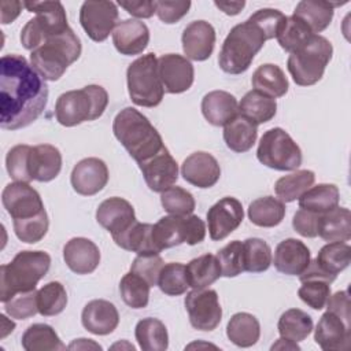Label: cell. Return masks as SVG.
<instances>
[{
    "mask_svg": "<svg viewBox=\"0 0 351 351\" xmlns=\"http://www.w3.org/2000/svg\"><path fill=\"white\" fill-rule=\"evenodd\" d=\"M45 80L25 56L10 53L0 59V126L18 130L29 126L48 103Z\"/></svg>",
    "mask_w": 351,
    "mask_h": 351,
    "instance_id": "cell-1",
    "label": "cell"
},
{
    "mask_svg": "<svg viewBox=\"0 0 351 351\" xmlns=\"http://www.w3.org/2000/svg\"><path fill=\"white\" fill-rule=\"evenodd\" d=\"M112 132L137 163L154 156L165 147L156 128L133 107H125L115 115Z\"/></svg>",
    "mask_w": 351,
    "mask_h": 351,
    "instance_id": "cell-2",
    "label": "cell"
},
{
    "mask_svg": "<svg viewBox=\"0 0 351 351\" xmlns=\"http://www.w3.org/2000/svg\"><path fill=\"white\" fill-rule=\"evenodd\" d=\"M82 47L71 27L48 37L30 53V64L45 81H58L81 55Z\"/></svg>",
    "mask_w": 351,
    "mask_h": 351,
    "instance_id": "cell-3",
    "label": "cell"
},
{
    "mask_svg": "<svg viewBox=\"0 0 351 351\" xmlns=\"http://www.w3.org/2000/svg\"><path fill=\"white\" fill-rule=\"evenodd\" d=\"M51 256L45 251H21L14 259L0 267V302L5 303L15 293L36 289L47 274Z\"/></svg>",
    "mask_w": 351,
    "mask_h": 351,
    "instance_id": "cell-4",
    "label": "cell"
},
{
    "mask_svg": "<svg viewBox=\"0 0 351 351\" xmlns=\"http://www.w3.org/2000/svg\"><path fill=\"white\" fill-rule=\"evenodd\" d=\"M267 41L262 29L247 19L233 26L218 55V64L228 74H241L248 70L255 55Z\"/></svg>",
    "mask_w": 351,
    "mask_h": 351,
    "instance_id": "cell-5",
    "label": "cell"
},
{
    "mask_svg": "<svg viewBox=\"0 0 351 351\" xmlns=\"http://www.w3.org/2000/svg\"><path fill=\"white\" fill-rule=\"evenodd\" d=\"M108 104V93L100 85H86L62 93L55 104L56 121L66 126H77L103 115Z\"/></svg>",
    "mask_w": 351,
    "mask_h": 351,
    "instance_id": "cell-6",
    "label": "cell"
},
{
    "mask_svg": "<svg viewBox=\"0 0 351 351\" xmlns=\"http://www.w3.org/2000/svg\"><path fill=\"white\" fill-rule=\"evenodd\" d=\"M332 55L330 41L324 36L314 34L302 48L289 53L287 67L296 85L310 86L322 78Z\"/></svg>",
    "mask_w": 351,
    "mask_h": 351,
    "instance_id": "cell-7",
    "label": "cell"
},
{
    "mask_svg": "<svg viewBox=\"0 0 351 351\" xmlns=\"http://www.w3.org/2000/svg\"><path fill=\"white\" fill-rule=\"evenodd\" d=\"M23 7L36 14V18L27 21L21 30V43L25 49L34 51L48 37L70 27L60 1H23Z\"/></svg>",
    "mask_w": 351,
    "mask_h": 351,
    "instance_id": "cell-8",
    "label": "cell"
},
{
    "mask_svg": "<svg viewBox=\"0 0 351 351\" xmlns=\"http://www.w3.org/2000/svg\"><path fill=\"white\" fill-rule=\"evenodd\" d=\"M126 81L129 96L136 106L156 107L160 104L165 89L158 73V58L154 52L145 53L129 64Z\"/></svg>",
    "mask_w": 351,
    "mask_h": 351,
    "instance_id": "cell-9",
    "label": "cell"
},
{
    "mask_svg": "<svg viewBox=\"0 0 351 351\" xmlns=\"http://www.w3.org/2000/svg\"><path fill=\"white\" fill-rule=\"evenodd\" d=\"M206 237L204 221L193 214L162 217L152 228V241L156 250H167L182 243L199 244Z\"/></svg>",
    "mask_w": 351,
    "mask_h": 351,
    "instance_id": "cell-10",
    "label": "cell"
},
{
    "mask_svg": "<svg viewBox=\"0 0 351 351\" xmlns=\"http://www.w3.org/2000/svg\"><path fill=\"white\" fill-rule=\"evenodd\" d=\"M258 160L266 167L291 171L302 165V149L293 138L281 128H273L263 133L256 149Z\"/></svg>",
    "mask_w": 351,
    "mask_h": 351,
    "instance_id": "cell-11",
    "label": "cell"
},
{
    "mask_svg": "<svg viewBox=\"0 0 351 351\" xmlns=\"http://www.w3.org/2000/svg\"><path fill=\"white\" fill-rule=\"evenodd\" d=\"M185 308L191 325L197 330L211 332L222 319L218 293L214 289H193L185 296Z\"/></svg>",
    "mask_w": 351,
    "mask_h": 351,
    "instance_id": "cell-12",
    "label": "cell"
},
{
    "mask_svg": "<svg viewBox=\"0 0 351 351\" xmlns=\"http://www.w3.org/2000/svg\"><path fill=\"white\" fill-rule=\"evenodd\" d=\"M118 7L112 1H84L80 8V23L88 37L96 43L107 40L118 25Z\"/></svg>",
    "mask_w": 351,
    "mask_h": 351,
    "instance_id": "cell-13",
    "label": "cell"
},
{
    "mask_svg": "<svg viewBox=\"0 0 351 351\" xmlns=\"http://www.w3.org/2000/svg\"><path fill=\"white\" fill-rule=\"evenodd\" d=\"M1 203L12 219H27L45 210L40 193L29 182L21 181L11 182L3 189Z\"/></svg>",
    "mask_w": 351,
    "mask_h": 351,
    "instance_id": "cell-14",
    "label": "cell"
},
{
    "mask_svg": "<svg viewBox=\"0 0 351 351\" xmlns=\"http://www.w3.org/2000/svg\"><path fill=\"white\" fill-rule=\"evenodd\" d=\"M244 218L241 202L232 196H225L213 204L207 211L208 234L211 240L221 241L234 232Z\"/></svg>",
    "mask_w": 351,
    "mask_h": 351,
    "instance_id": "cell-15",
    "label": "cell"
},
{
    "mask_svg": "<svg viewBox=\"0 0 351 351\" xmlns=\"http://www.w3.org/2000/svg\"><path fill=\"white\" fill-rule=\"evenodd\" d=\"M314 340L324 351L348 350L351 340V318L326 310L314 329Z\"/></svg>",
    "mask_w": 351,
    "mask_h": 351,
    "instance_id": "cell-16",
    "label": "cell"
},
{
    "mask_svg": "<svg viewBox=\"0 0 351 351\" xmlns=\"http://www.w3.org/2000/svg\"><path fill=\"white\" fill-rule=\"evenodd\" d=\"M158 73L167 93H182L192 86L195 80L193 64L178 53H166L158 58Z\"/></svg>",
    "mask_w": 351,
    "mask_h": 351,
    "instance_id": "cell-17",
    "label": "cell"
},
{
    "mask_svg": "<svg viewBox=\"0 0 351 351\" xmlns=\"http://www.w3.org/2000/svg\"><path fill=\"white\" fill-rule=\"evenodd\" d=\"M137 165L143 173L145 184L154 192H163L173 186L178 180V165L166 147Z\"/></svg>",
    "mask_w": 351,
    "mask_h": 351,
    "instance_id": "cell-18",
    "label": "cell"
},
{
    "mask_svg": "<svg viewBox=\"0 0 351 351\" xmlns=\"http://www.w3.org/2000/svg\"><path fill=\"white\" fill-rule=\"evenodd\" d=\"M108 177V167L104 160L99 158H85L73 167L70 181L77 193L92 196L107 185Z\"/></svg>",
    "mask_w": 351,
    "mask_h": 351,
    "instance_id": "cell-19",
    "label": "cell"
},
{
    "mask_svg": "<svg viewBox=\"0 0 351 351\" xmlns=\"http://www.w3.org/2000/svg\"><path fill=\"white\" fill-rule=\"evenodd\" d=\"M181 176L193 186L206 189L214 186L221 177L218 160L208 152L191 154L181 165Z\"/></svg>",
    "mask_w": 351,
    "mask_h": 351,
    "instance_id": "cell-20",
    "label": "cell"
},
{
    "mask_svg": "<svg viewBox=\"0 0 351 351\" xmlns=\"http://www.w3.org/2000/svg\"><path fill=\"white\" fill-rule=\"evenodd\" d=\"M96 221L108 230L111 236H117L129 229L137 219L134 208L128 200L112 196L99 204L96 210Z\"/></svg>",
    "mask_w": 351,
    "mask_h": 351,
    "instance_id": "cell-21",
    "label": "cell"
},
{
    "mask_svg": "<svg viewBox=\"0 0 351 351\" xmlns=\"http://www.w3.org/2000/svg\"><path fill=\"white\" fill-rule=\"evenodd\" d=\"M182 49L186 59L203 62L208 59L215 45V30L206 21H193L182 32Z\"/></svg>",
    "mask_w": 351,
    "mask_h": 351,
    "instance_id": "cell-22",
    "label": "cell"
},
{
    "mask_svg": "<svg viewBox=\"0 0 351 351\" xmlns=\"http://www.w3.org/2000/svg\"><path fill=\"white\" fill-rule=\"evenodd\" d=\"M82 326L99 336L112 333L119 324V314L117 307L104 299H95L85 304L81 313Z\"/></svg>",
    "mask_w": 351,
    "mask_h": 351,
    "instance_id": "cell-23",
    "label": "cell"
},
{
    "mask_svg": "<svg viewBox=\"0 0 351 351\" xmlns=\"http://www.w3.org/2000/svg\"><path fill=\"white\" fill-rule=\"evenodd\" d=\"M149 43V30L138 19H125L119 22L112 32V44L115 49L125 56L138 55Z\"/></svg>",
    "mask_w": 351,
    "mask_h": 351,
    "instance_id": "cell-24",
    "label": "cell"
},
{
    "mask_svg": "<svg viewBox=\"0 0 351 351\" xmlns=\"http://www.w3.org/2000/svg\"><path fill=\"white\" fill-rule=\"evenodd\" d=\"M63 259L77 274H89L100 263L99 247L86 237H73L63 247Z\"/></svg>",
    "mask_w": 351,
    "mask_h": 351,
    "instance_id": "cell-25",
    "label": "cell"
},
{
    "mask_svg": "<svg viewBox=\"0 0 351 351\" xmlns=\"http://www.w3.org/2000/svg\"><path fill=\"white\" fill-rule=\"evenodd\" d=\"M311 261L308 247L298 239H285L276 247L274 267L288 276L302 274Z\"/></svg>",
    "mask_w": 351,
    "mask_h": 351,
    "instance_id": "cell-26",
    "label": "cell"
},
{
    "mask_svg": "<svg viewBox=\"0 0 351 351\" xmlns=\"http://www.w3.org/2000/svg\"><path fill=\"white\" fill-rule=\"evenodd\" d=\"M62 170V154L51 144L32 147L29 155V171L32 180L48 182L58 177Z\"/></svg>",
    "mask_w": 351,
    "mask_h": 351,
    "instance_id": "cell-27",
    "label": "cell"
},
{
    "mask_svg": "<svg viewBox=\"0 0 351 351\" xmlns=\"http://www.w3.org/2000/svg\"><path fill=\"white\" fill-rule=\"evenodd\" d=\"M202 114L214 126H225L239 114L237 99L225 90H211L202 99Z\"/></svg>",
    "mask_w": 351,
    "mask_h": 351,
    "instance_id": "cell-28",
    "label": "cell"
},
{
    "mask_svg": "<svg viewBox=\"0 0 351 351\" xmlns=\"http://www.w3.org/2000/svg\"><path fill=\"white\" fill-rule=\"evenodd\" d=\"M318 236L325 241H348L351 239V213L346 207L319 214Z\"/></svg>",
    "mask_w": 351,
    "mask_h": 351,
    "instance_id": "cell-29",
    "label": "cell"
},
{
    "mask_svg": "<svg viewBox=\"0 0 351 351\" xmlns=\"http://www.w3.org/2000/svg\"><path fill=\"white\" fill-rule=\"evenodd\" d=\"M258 137V126L237 114L229 123L223 126V141L226 147L234 152H247L252 148Z\"/></svg>",
    "mask_w": 351,
    "mask_h": 351,
    "instance_id": "cell-30",
    "label": "cell"
},
{
    "mask_svg": "<svg viewBox=\"0 0 351 351\" xmlns=\"http://www.w3.org/2000/svg\"><path fill=\"white\" fill-rule=\"evenodd\" d=\"M277 112V101L274 97L263 95L258 90H250L239 103V114L254 122L256 126L266 123L274 118Z\"/></svg>",
    "mask_w": 351,
    "mask_h": 351,
    "instance_id": "cell-31",
    "label": "cell"
},
{
    "mask_svg": "<svg viewBox=\"0 0 351 351\" xmlns=\"http://www.w3.org/2000/svg\"><path fill=\"white\" fill-rule=\"evenodd\" d=\"M340 4L329 3V1H314V0H303L299 1L295 7V11L292 15L302 19L310 30L317 34L325 30L332 19H333V8Z\"/></svg>",
    "mask_w": 351,
    "mask_h": 351,
    "instance_id": "cell-32",
    "label": "cell"
},
{
    "mask_svg": "<svg viewBox=\"0 0 351 351\" xmlns=\"http://www.w3.org/2000/svg\"><path fill=\"white\" fill-rule=\"evenodd\" d=\"M152 228L151 223H141L136 221L129 229L121 234L112 236L117 245L126 251L136 252L137 255L144 254H159L152 241Z\"/></svg>",
    "mask_w": 351,
    "mask_h": 351,
    "instance_id": "cell-33",
    "label": "cell"
},
{
    "mask_svg": "<svg viewBox=\"0 0 351 351\" xmlns=\"http://www.w3.org/2000/svg\"><path fill=\"white\" fill-rule=\"evenodd\" d=\"M251 84L255 90L270 97H281L288 92L289 84L285 73L273 63L261 64L251 77Z\"/></svg>",
    "mask_w": 351,
    "mask_h": 351,
    "instance_id": "cell-34",
    "label": "cell"
},
{
    "mask_svg": "<svg viewBox=\"0 0 351 351\" xmlns=\"http://www.w3.org/2000/svg\"><path fill=\"white\" fill-rule=\"evenodd\" d=\"M226 336L237 347H251L261 336L259 321L250 313H236L226 325Z\"/></svg>",
    "mask_w": 351,
    "mask_h": 351,
    "instance_id": "cell-35",
    "label": "cell"
},
{
    "mask_svg": "<svg viewBox=\"0 0 351 351\" xmlns=\"http://www.w3.org/2000/svg\"><path fill=\"white\" fill-rule=\"evenodd\" d=\"M221 266L215 255L204 254L186 265L188 284L193 289H203L221 277Z\"/></svg>",
    "mask_w": 351,
    "mask_h": 351,
    "instance_id": "cell-36",
    "label": "cell"
},
{
    "mask_svg": "<svg viewBox=\"0 0 351 351\" xmlns=\"http://www.w3.org/2000/svg\"><path fill=\"white\" fill-rule=\"evenodd\" d=\"M134 336L143 351H165L169 347L167 329L158 318L140 319L134 328Z\"/></svg>",
    "mask_w": 351,
    "mask_h": 351,
    "instance_id": "cell-37",
    "label": "cell"
},
{
    "mask_svg": "<svg viewBox=\"0 0 351 351\" xmlns=\"http://www.w3.org/2000/svg\"><path fill=\"white\" fill-rule=\"evenodd\" d=\"M298 200L300 208L324 214L339 206L340 192L335 184H318L310 186Z\"/></svg>",
    "mask_w": 351,
    "mask_h": 351,
    "instance_id": "cell-38",
    "label": "cell"
},
{
    "mask_svg": "<svg viewBox=\"0 0 351 351\" xmlns=\"http://www.w3.org/2000/svg\"><path fill=\"white\" fill-rule=\"evenodd\" d=\"M285 217V204L273 196L255 199L248 206L250 221L261 228H273L281 223Z\"/></svg>",
    "mask_w": 351,
    "mask_h": 351,
    "instance_id": "cell-39",
    "label": "cell"
},
{
    "mask_svg": "<svg viewBox=\"0 0 351 351\" xmlns=\"http://www.w3.org/2000/svg\"><path fill=\"white\" fill-rule=\"evenodd\" d=\"M315 181L311 170H295L293 173L278 178L274 184V192L282 203H291L299 199Z\"/></svg>",
    "mask_w": 351,
    "mask_h": 351,
    "instance_id": "cell-40",
    "label": "cell"
},
{
    "mask_svg": "<svg viewBox=\"0 0 351 351\" xmlns=\"http://www.w3.org/2000/svg\"><path fill=\"white\" fill-rule=\"evenodd\" d=\"M22 347L26 351H58L66 350V346L59 339L51 325L33 324L22 335Z\"/></svg>",
    "mask_w": 351,
    "mask_h": 351,
    "instance_id": "cell-41",
    "label": "cell"
},
{
    "mask_svg": "<svg viewBox=\"0 0 351 351\" xmlns=\"http://www.w3.org/2000/svg\"><path fill=\"white\" fill-rule=\"evenodd\" d=\"M277 329L281 337L299 343L311 333L313 319L300 308H289L281 314Z\"/></svg>",
    "mask_w": 351,
    "mask_h": 351,
    "instance_id": "cell-42",
    "label": "cell"
},
{
    "mask_svg": "<svg viewBox=\"0 0 351 351\" xmlns=\"http://www.w3.org/2000/svg\"><path fill=\"white\" fill-rule=\"evenodd\" d=\"M351 259V247L344 241H330L325 244L315 258L317 265L326 273L336 276L343 271Z\"/></svg>",
    "mask_w": 351,
    "mask_h": 351,
    "instance_id": "cell-43",
    "label": "cell"
},
{
    "mask_svg": "<svg viewBox=\"0 0 351 351\" xmlns=\"http://www.w3.org/2000/svg\"><path fill=\"white\" fill-rule=\"evenodd\" d=\"M313 36L314 33L302 19H299L295 15H291L287 16L285 23L276 38L280 47L291 53L302 48Z\"/></svg>",
    "mask_w": 351,
    "mask_h": 351,
    "instance_id": "cell-44",
    "label": "cell"
},
{
    "mask_svg": "<svg viewBox=\"0 0 351 351\" xmlns=\"http://www.w3.org/2000/svg\"><path fill=\"white\" fill-rule=\"evenodd\" d=\"M244 271L262 273L271 265V250L269 244L258 237H250L243 241Z\"/></svg>",
    "mask_w": 351,
    "mask_h": 351,
    "instance_id": "cell-45",
    "label": "cell"
},
{
    "mask_svg": "<svg viewBox=\"0 0 351 351\" xmlns=\"http://www.w3.org/2000/svg\"><path fill=\"white\" fill-rule=\"evenodd\" d=\"M151 285L138 274L129 271L119 282V292L122 300L132 308H144L149 300Z\"/></svg>",
    "mask_w": 351,
    "mask_h": 351,
    "instance_id": "cell-46",
    "label": "cell"
},
{
    "mask_svg": "<svg viewBox=\"0 0 351 351\" xmlns=\"http://www.w3.org/2000/svg\"><path fill=\"white\" fill-rule=\"evenodd\" d=\"M67 304V292L59 281H51L37 291L38 313L44 317L60 314Z\"/></svg>",
    "mask_w": 351,
    "mask_h": 351,
    "instance_id": "cell-47",
    "label": "cell"
},
{
    "mask_svg": "<svg viewBox=\"0 0 351 351\" xmlns=\"http://www.w3.org/2000/svg\"><path fill=\"white\" fill-rule=\"evenodd\" d=\"M159 289L169 296H180L189 288L186 278V266L178 262L163 265L158 277Z\"/></svg>",
    "mask_w": 351,
    "mask_h": 351,
    "instance_id": "cell-48",
    "label": "cell"
},
{
    "mask_svg": "<svg viewBox=\"0 0 351 351\" xmlns=\"http://www.w3.org/2000/svg\"><path fill=\"white\" fill-rule=\"evenodd\" d=\"M160 203L165 211L170 215H189L196 207L193 195L189 191L174 185L160 192Z\"/></svg>",
    "mask_w": 351,
    "mask_h": 351,
    "instance_id": "cell-49",
    "label": "cell"
},
{
    "mask_svg": "<svg viewBox=\"0 0 351 351\" xmlns=\"http://www.w3.org/2000/svg\"><path fill=\"white\" fill-rule=\"evenodd\" d=\"M48 228L49 219L45 210L27 219H14V232L16 237L27 244H34L43 240L48 232Z\"/></svg>",
    "mask_w": 351,
    "mask_h": 351,
    "instance_id": "cell-50",
    "label": "cell"
},
{
    "mask_svg": "<svg viewBox=\"0 0 351 351\" xmlns=\"http://www.w3.org/2000/svg\"><path fill=\"white\" fill-rule=\"evenodd\" d=\"M30 149L32 147L27 144H18L7 152L5 167L12 180L21 181V182L33 181L29 171Z\"/></svg>",
    "mask_w": 351,
    "mask_h": 351,
    "instance_id": "cell-51",
    "label": "cell"
},
{
    "mask_svg": "<svg viewBox=\"0 0 351 351\" xmlns=\"http://www.w3.org/2000/svg\"><path fill=\"white\" fill-rule=\"evenodd\" d=\"M219 266L221 274L223 277H236L244 271V255H243V243L233 240L228 243L223 248L215 255Z\"/></svg>",
    "mask_w": 351,
    "mask_h": 351,
    "instance_id": "cell-52",
    "label": "cell"
},
{
    "mask_svg": "<svg viewBox=\"0 0 351 351\" xmlns=\"http://www.w3.org/2000/svg\"><path fill=\"white\" fill-rule=\"evenodd\" d=\"M300 282L298 296L311 308L322 310L330 296V284L319 278H308Z\"/></svg>",
    "mask_w": 351,
    "mask_h": 351,
    "instance_id": "cell-53",
    "label": "cell"
},
{
    "mask_svg": "<svg viewBox=\"0 0 351 351\" xmlns=\"http://www.w3.org/2000/svg\"><path fill=\"white\" fill-rule=\"evenodd\" d=\"M5 313L15 319H26L38 313L37 307V291H25L15 293L10 300L4 303Z\"/></svg>",
    "mask_w": 351,
    "mask_h": 351,
    "instance_id": "cell-54",
    "label": "cell"
},
{
    "mask_svg": "<svg viewBox=\"0 0 351 351\" xmlns=\"http://www.w3.org/2000/svg\"><path fill=\"white\" fill-rule=\"evenodd\" d=\"M163 265V259L159 254L137 255L132 262L130 271L143 277L151 287H155L158 285V277Z\"/></svg>",
    "mask_w": 351,
    "mask_h": 351,
    "instance_id": "cell-55",
    "label": "cell"
},
{
    "mask_svg": "<svg viewBox=\"0 0 351 351\" xmlns=\"http://www.w3.org/2000/svg\"><path fill=\"white\" fill-rule=\"evenodd\" d=\"M248 19H251L262 29L267 40H271L276 38L280 30L282 29L287 16L281 11L274 8H261L256 12H254Z\"/></svg>",
    "mask_w": 351,
    "mask_h": 351,
    "instance_id": "cell-56",
    "label": "cell"
},
{
    "mask_svg": "<svg viewBox=\"0 0 351 351\" xmlns=\"http://www.w3.org/2000/svg\"><path fill=\"white\" fill-rule=\"evenodd\" d=\"M192 3L191 1H166V0H159L155 1V14L158 18L167 25L178 22L181 18H184Z\"/></svg>",
    "mask_w": 351,
    "mask_h": 351,
    "instance_id": "cell-57",
    "label": "cell"
},
{
    "mask_svg": "<svg viewBox=\"0 0 351 351\" xmlns=\"http://www.w3.org/2000/svg\"><path fill=\"white\" fill-rule=\"evenodd\" d=\"M318 221L319 214L300 208L293 215L292 226L300 236L313 239L318 236Z\"/></svg>",
    "mask_w": 351,
    "mask_h": 351,
    "instance_id": "cell-58",
    "label": "cell"
},
{
    "mask_svg": "<svg viewBox=\"0 0 351 351\" xmlns=\"http://www.w3.org/2000/svg\"><path fill=\"white\" fill-rule=\"evenodd\" d=\"M123 10H126L132 16L136 18H151L155 14V1L141 0V1H119L118 3Z\"/></svg>",
    "mask_w": 351,
    "mask_h": 351,
    "instance_id": "cell-59",
    "label": "cell"
},
{
    "mask_svg": "<svg viewBox=\"0 0 351 351\" xmlns=\"http://www.w3.org/2000/svg\"><path fill=\"white\" fill-rule=\"evenodd\" d=\"M22 7H23V3H21V1H16V0H12V1L3 0L1 4H0V8H1V12H0L1 23L7 25L10 22H14L18 18V15L21 14Z\"/></svg>",
    "mask_w": 351,
    "mask_h": 351,
    "instance_id": "cell-60",
    "label": "cell"
},
{
    "mask_svg": "<svg viewBox=\"0 0 351 351\" xmlns=\"http://www.w3.org/2000/svg\"><path fill=\"white\" fill-rule=\"evenodd\" d=\"M214 4L226 15H237L244 8L245 1H214Z\"/></svg>",
    "mask_w": 351,
    "mask_h": 351,
    "instance_id": "cell-61",
    "label": "cell"
},
{
    "mask_svg": "<svg viewBox=\"0 0 351 351\" xmlns=\"http://www.w3.org/2000/svg\"><path fill=\"white\" fill-rule=\"evenodd\" d=\"M67 348H70V350H89V348L101 350V346L92 341L90 339H77L71 344H69Z\"/></svg>",
    "mask_w": 351,
    "mask_h": 351,
    "instance_id": "cell-62",
    "label": "cell"
},
{
    "mask_svg": "<svg viewBox=\"0 0 351 351\" xmlns=\"http://www.w3.org/2000/svg\"><path fill=\"white\" fill-rule=\"evenodd\" d=\"M271 350H300V347L298 346L296 341L288 340L285 337H280L273 346Z\"/></svg>",
    "mask_w": 351,
    "mask_h": 351,
    "instance_id": "cell-63",
    "label": "cell"
}]
</instances>
